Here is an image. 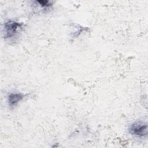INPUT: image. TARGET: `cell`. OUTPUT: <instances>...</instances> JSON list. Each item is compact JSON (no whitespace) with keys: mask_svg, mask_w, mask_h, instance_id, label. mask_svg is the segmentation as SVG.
<instances>
[{"mask_svg":"<svg viewBox=\"0 0 148 148\" xmlns=\"http://www.w3.org/2000/svg\"><path fill=\"white\" fill-rule=\"evenodd\" d=\"M129 132L137 136H144L147 134V124L142 121H136L129 127Z\"/></svg>","mask_w":148,"mask_h":148,"instance_id":"6da1fadb","label":"cell"},{"mask_svg":"<svg viewBox=\"0 0 148 148\" xmlns=\"http://www.w3.org/2000/svg\"><path fill=\"white\" fill-rule=\"evenodd\" d=\"M21 24L17 22L9 20L5 23L4 27V34L5 38H9L12 37L17 32L18 28L20 27Z\"/></svg>","mask_w":148,"mask_h":148,"instance_id":"7a4b0ae2","label":"cell"},{"mask_svg":"<svg viewBox=\"0 0 148 148\" xmlns=\"http://www.w3.org/2000/svg\"><path fill=\"white\" fill-rule=\"evenodd\" d=\"M24 95L22 93H11L8 96V103L10 106H14L23 99Z\"/></svg>","mask_w":148,"mask_h":148,"instance_id":"3957f363","label":"cell"},{"mask_svg":"<svg viewBox=\"0 0 148 148\" xmlns=\"http://www.w3.org/2000/svg\"><path fill=\"white\" fill-rule=\"evenodd\" d=\"M37 2H38L42 6L48 7L50 6V3L49 1H38Z\"/></svg>","mask_w":148,"mask_h":148,"instance_id":"277c9868","label":"cell"}]
</instances>
